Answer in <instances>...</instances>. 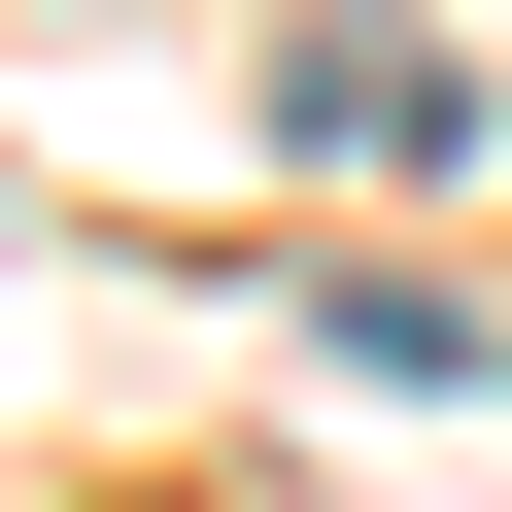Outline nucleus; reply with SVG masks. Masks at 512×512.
<instances>
[{"label": "nucleus", "mask_w": 512, "mask_h": 512, "mask_svg": "<svg viewBox=\"0 0 512 512\" xmlns=\"http://www.w3.org/2000/svg\"><path fill=\"white\" fill-rule=\"evenodd\" d=\"M274 137L308 171H478V69L410 35V0H308V35H274Z\"/></svg>", "instance_id": "1"}]
</instances>
